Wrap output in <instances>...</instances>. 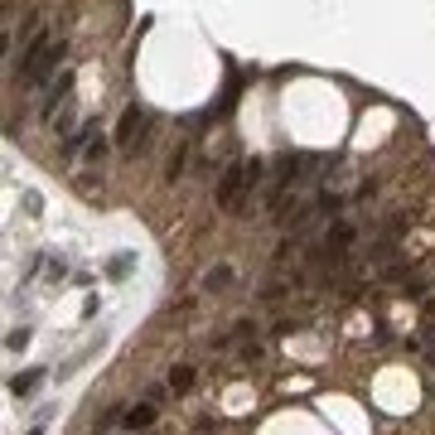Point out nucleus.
I'll return each instance as SVG.
<instances>
[{"instance_id": "f257e3e1", "label": "nucleus", "mask_w": 435, "mask_h": 435, "mask_svg": "<svg viewBox=\"0 0 435 435\" xmlns=\"http://www.w3.org/2000/svg\"><path fill=\"white\" fill-rule=\"evenodd\" d=\"M58 58H63V44H58L54 34H34L29 49H24V58H19V78H24V83H44V78L58 68Z\"/></svg>"}, {"instance_id": "f03ea898", "label": "nucleus", "mask_w": 435, "mask_h": 435, "mask_svg": "<svg viewBox=\"0 0 435 435\" xmlns=\"http://www.w3.org/2000/svg\"><path fill=\"white\" fill-rule=\"evenodd\" d=\"M145 131H150V111L145 107H126L116 131H111V145L116 150H145Z\"/></svg>"}, {"instance_id": "7ed1b4c3", "label": "nucleus", "mask_w": 435, "mask_h": 435, "mask_svg": "<svg viewBox=\"0 0 435 435\" xmlns=\"http://www.w3.org/2000/svg\"><path fill=\"white\" fill-rule=\"evenodd\" d=\"M242 189H247V170H242V165H227L222 179H218V189H213V204L218 208H237Z\"/></svg>"}, {"instance_id": "20e7f679", "label": "nucleus", "mask_w": 435, "mask_h": 435, "mask_svg": "<svg viewBox=\"0 0 435 435\" xmlns=\"http://www.w3.org/2000/svg\"><path fill=\"white\" fill-rule=\"evenodd\" d=\"M121 421H126V431H145V426L155 421V407H150V402H140V407H131Z\"/></svg>"}, {"instance_id": "39448f33", "label": "nucleus", "mask_w": 435, "mask_h": 435, "mask_svg": "<svg viewBox=\"0 0 435 435\" xmlns=\"http://www.w3.org/2000/svg\"><path fill=\"white\" fill-rule=\"evenodd\" d=\"M68 88H73V73H63L58 83H49V92H44V111H54L63 97H68Z\"/></svg>"}, {"instance_id": "423d86ee", "label": "nucleus", "mask_w": 435, "mask_h": 435, "mask_svg": "<svg viewBox=\"0 0 435 435\" xmlns=\"http://www.w3.org/2000/svg\"><path fill=\"white\" fill-rule=\"evenodd\" d=\"M184 165H189V145H174V155H170V160H165V179H170V184H174V179H179V174H184Z\"/></svg>"}, {"instance_id": "0eeeda50", "label": "nucleus", "mask_w": 435, "mask_h": 435, "mask_svg": "<svg viewBox=\"0 0 435 435\" xmlns=\"http://www.w3.org/2000/svg\"><path fill=\"white\" fill-rule=\"evenodd\" d=\"M189 387H194V368H189V363L170 368V392H189Z\"/></svg>"}, {"instance_id": "6e6552de", "label": "nucleus", "mask_w": 435, "mask_h": 435, "mask_svg": "<svg viewBox=\"0 0 435 435\" xmlns=\"http://www.w3.org/2000/svg\"><path fill=\"white\" fill-rule=\"evenodd\" d=\"M247 334H252V320H237V325L227 329L222 338H213V348H232V343H237V338H247Z\"/></svg>"}, {"instance_id": "1a4fd4ad", "label": "nucleus", "mask_w": 435, "mask_h": 435, "mask_svg": "<svg viewBox=\"0 0 435 435\" xmlns=\"http://www.w3.org/2000/svg\"><path fill=\"white\" fill-rule=\"evenodd\" d=\"M227 281H232V266H213V271L204 276V290H222Z\"/></svg>"}, {"instance_id": "9d476101", "label": "nucleus", "mask_w": 435, "mask_h": 435, "mask_svg": "<svg viewBox=\"0 0 435 435\" xmlns=\"http://www.w3.org/2000/svg\"><path fill=\"white\" fill-rule=\"evenodd\" d=\"M34 382H39V372H24V377H15V382H10V392H15V397H24Z\"/></svg>"}, {"instance_id": "9b49d317", "label": "nucleus", "mask_w": 435, "mask_h": 435, "mask_svg": "<svg viewBox=\"0 0 435 435\" xmlns=\"http://www.w3.org/2000/svg\"><path fill=\"white\" fill-rule=\"evenodd\" d=\"M281 295H286V286H281V281H271V286H266V290H261V300H266V305H276V300H281Z\"/></svg>"}, {"instance_id": "f8f14e48", "label": "nucleus", "mask_w": 435, "mask_h": 435, "mask_svg": "<svg viewBox=\"0 0 435 435\" xmlns=\"http://www.w3.org/2000/svg\"><path fill=\"white\" fill-rule=\"evenodd\" d=\"M5 343H10V348H24V343H29V329H15V334H10Z\"/></svg>"}, {"instance_id": "ddd939ff", "label": "nucleus", "mask_w": 435, "mask_h": 435, "mask_svg": "<svg viewBox=\"0 0 435 435\" xmlns=\"http://www.w3.org/2000/svg\"><path fill=\"white\" fill-rule=\"evenodd\" d=\"M107 271H111V276H126V271H131V256H116Z\"/></svg>"}, {"instance_id": "4468645a", "label": "nucleus", "mask_w": 435, "mask_h": 435, "mask_svg": "<svg viewBox=\"0 0 435 435\" xmlns=\"http://www.w3.org/2000/svg\"><path fill=\"white\" fill-rule=\"evenodd\" d=\"M29 435H39V431H29Z\"/></svg>"}]
</instances>
